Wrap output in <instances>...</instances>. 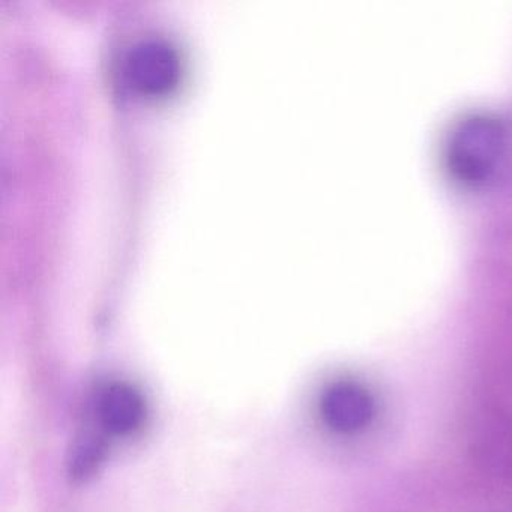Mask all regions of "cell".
Segmentation results:
<instances>
[{
    "instance_id": "4",
    "label": "cell",
    "mask_w": 512,
    "mask_h": 512,
    "mask_svg": "<svg viewBox=\"0 0 512 512\" xmlns=\"http://www.w3.org/2000/svg\"><path fill=\"white\" fill-rule=\"evenodd\" d=\"M100 419L107 431L118 436L133 433L146 415L145 400L134 386L113 383L100 398Z\"/></svg>"
},
{
    "instance_id": "2",
    "label": "cell",
    "mask_w": 512,
    "mask_h": 512,
    "mask_svg": "<svg viewBox=\"0 0 512 512\" xmlns=\"http://www.w3.org/2000/svg\"><path fill=\"white\" fill-rule=\"evenodd\" d=\"M323 421L337 433L364 430L374 416V398L365 386L352 380L332 383L320 400Z\"/></svg>"
},
{
    "instance_id": "1",
    "label": "cell",
    "mask_w": 512,
    "mask_h": 512,
    "mask_svg": "<svg viewBox=\"0 0 512 512\" xmlns=\"http://www.w3.org/2000/svg\"><path fill=\"white\" fill-rule=\"evenodd\" d=\"M506 149V131L499 119L472 115L461 119L446 142V166L457 181L484 184L499 169Z\"/></svg>"
},
{
    "instance_id": "3",
    "label": "cell",
    "mask_w": 512,
    "mask_h": 512,
    "mask_svg": "<svg viewBox=\"0 0 512 512\" xmlns=\"http://www.w3.org/2000/svg\"><path fill=\"white\" fill-rule=\"evenodd\" d=\"M130 82L148 94H161L176 85L179 61L175 50L164 43L149 41L131 50L127 61Z\"/></svg>"
},
{
    "instance_id": "5",
    "label": "cell",
    "mask_w": 512,
    "mask_h": 512,
    "mask_svg": "<svg viewBox=\"0 0 512 512\" xmlns=\"http://www.w3.org/2000/svg\"><path fill=\"white\" fill-rule=\"evenodd\" d=\"M103 443L97 437H83L71 455L70 472L74 478L83 479L91 475L103 457Z\"/></svg>"
}]
</instances>
